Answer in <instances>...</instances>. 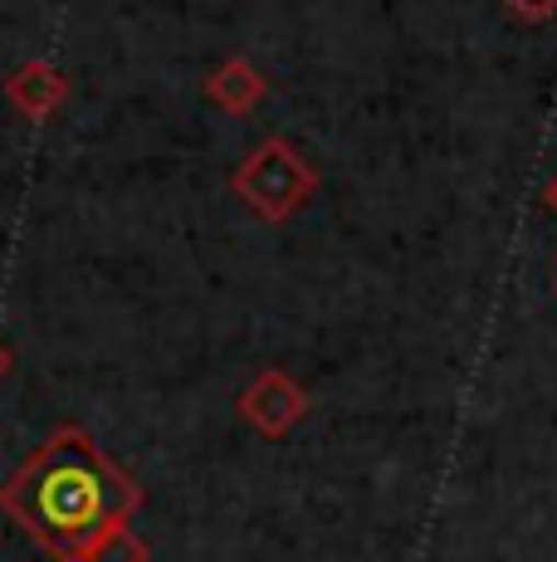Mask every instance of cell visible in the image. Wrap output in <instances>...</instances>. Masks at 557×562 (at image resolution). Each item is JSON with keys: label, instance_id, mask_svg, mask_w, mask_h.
Wrapping results in <instances>:
<instances>
[{"label": "cell", "instance_id": "cell-1", "mask_svg": "<svg viewBox=\"0 0 557 562\" xmlns=\"http://www.w3.org/2000/svg\"><path fill=\"white\" fill-rule=\"evenodd\" d=\"M137 509L143 484L73 420L49 430L0 484V514L49 562H83L109 528L127 524Z\"/></svg>", "mask_w": 557, "mask_h": 562}, {"label": "cell", "instance_id": "cell-2", "mask_svg": "<svg viewBox=\"0 0 557 562\" xmlns=\"http://www.w3.org/2000/svg\"><path fill=\"white\" fill-rule=\"evenodd\" d=\"M230 191L250 205L260 221L284 225L294 211H304L318 191V171L308 167V157L298 153L288 137H264L250 157L235 167Z\"/></svg>", "mask_w": 557, "mask_h": 562}, {"label": "cell", "instance_id": "cell-3", "mask_svg": "<svg viewBox=\"0 0 557 562\" xmlns=\"http://www.w3.org/2000/svg\"><path fill=\"white\" fill-rule=\"evenodd\" d=\"M308 406H314L308 392L298 386V376L284 372V367H264V372L240 392V402H235L240 420L260 430L264 440H284L288 430H298L308 416Z\"/></svg>", "mask_w": 557, "mask_h": 562}, {"label": "cell", "instance_id": "cell-4", "mask_svg": "<svg viewBox=\"0 0 557 562\" xmlns=\"http://www.w3.org/2000/svg\"><path fill=\"white\" fill-rule=\"evenodd\" d=\"M64 99H69V79H64L49 59L20 64L5 79V103L15 108L20 117H30V123H49L64 108Z\"/></svg>", "mask_w": 557, "mask_h": 562}, {"label": "cell", "instance_id": "cell-5", "mask_svg": "<svg viewBox=\"0 0 557 562\" xmlns=\"http://www.w3.org/2000/svg\"><path fill=\"white\" fill-rule=\"evenodd\" d=\"M201 93H206L211 103L220 108V113H230V117H245V113H254V108L264 103V93H270V79H264L260 69H254L250 59H225L216 64V69L206 74V83H201Z\"/></svg>", "mask_w": 557, "mask_h": 562}, {"label": "cell", "instance_id": "cell-6", "mask_svg": "<svg viewBox=\"0 0 557 562\" xmlns=\"http://www.w3.org/2000/svg\"><path fill=\"white\" fill-rule=\"evenodd\" d=\"M83 562H152V548H147L127 524H117L83 553Z\"/></svg>", "mask_w": 557, "mask_h": 562}, {"label": "cell", "instance_id": "cell-7", "mask_svg": "<svg viewBox=\"0 0 557 562\" xmlns=\"http://www.w3.org/2000/svg\"><path fill=\"white\" fill-rule=\"evenodd\" d=\"M503 5H509L523 25H548L557 15V0H503Z\"/></svg>", "mask_w": 557, "mask_h": 562}, {"label": "cell", "instance_id": "cell-8", "mask_svg": "<svg viewBox=\"0 0 557 562\" xmlns=\"http://www.w3.org/2000/svg\"><path fill=\"white\" fill-rule=\"evenodd\" d=\"M543 205H548V211L557 215V177L548 181V187H543Z\"/></svg>", "mask_w": 557, "mask_h": 562}, {"label": "cell", "instance_id": "cell-9", "mask_svg": "<svg viewBox=\"0 0 557 562\" xmlns=\"http://www.w3.org/2000/svg\"><path fill=\"white\" fill-rule=\"evenodd\" d=\"M10 362H15V358H10V348H5V342H0V382H5V376H10Z\"/></svg>", "mask_w": 557, "mask_h": 562}]
</instances>
